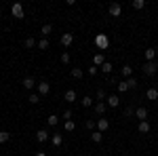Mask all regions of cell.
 <instances>
[{"label": "cell", "mask_w": 158, "mask_h": 156, "mask_svg": "<svg viewBox=\"0 0 158 156\" xmlns=\"http://www.w3.org/2000/svg\"><path fill=\"white\" fill-rule=\"evenodd\" d=\"M141 70H143L146 76H156L158 74V63L156 61H146V63L141 65Z\"/></svg>", "instance_id": "obj_1"}, {"label": "cell", "mask_w": 158, "mask_h": 156, "mask_svg": "<svg viewBox=\"0 0 158 156\" xmlns=\"http://www.w3.org/2000/svg\"><path fill=\"white\" fill-rule=\"evenodd\" d=\"M95 47H97L99 51H106V48L110 47V38L106 36V34H97V36H95Z\"/></svg>", "instance_id": "obj_2"}, {"label": "cell", "mask_w": 158, "mask_h": 156, "mask_svg": "<svg viewBox=\"0 0 158 156\" xmlns=\"http://www.w3.org/2000/svg\"><path fill=\"white\" fill-rule=\"evenodd\" d=\"M108 15L110 17H120L122 15V4L120 2H110L108 4Z\"/></svg>", "instance_id": "obj_3"}, {"label": "cell", "mask_w": 158, "mask_h": 156, "mask_svg": "<svg viewBox=\"0 0 158 156\" xmlns=\"http://www.w3.org/2000/svg\"><path fill=\"white\" fill-rule=\"evenodd\" d=\"M11 13H13V17H15V19H23V15H25L23 4H21V2H15V4L11 6Z\"/></svg>", "instance_id": "obj_4"}, {"label": "cell", "mask_w": 158, "mask_h": 156, "mask_svg": "<svg viewBox=\"0 0 158 156\" xmlns=\"http://www.w3.org/2000/svg\"><path fill=\"white\" fill-rule=\"evenodd\" d=\"M36 89H38V95H40V97H44V95H49V93H51V84L47 82V80H40V82L36 84Z\"/></svg>", "instance_id": "obj_5"}, {"label": "cell", "mask_w": 158, "mask_h": 156, "mask_svg": "<svg viewBox=\"0 0 158 156\" xmlns=\"http://www.w3.org/2000/svg\"><path fill=\"white\" fill-rule=\"evenodd\" d=\"M51 139V133L47 131V129H40V131L36 133V141L38 144H44V141H49Z\"/></svg>", "instance_id": "obj_6"}, {"label": "cell", "mask_w": 158, "mask_h": 156, "mask_svg": "<svg viewBox=\"0 0 158 156\" xmlns=\"http://www.w3.org/2000/svg\"><path fill=\"white\" fill-rule=\"evenodd\" d=\"M106 103H108V108H118V106H120V97L118 95H108L106 97Z\"/></svg>", "instance_id": "obj_7"}, {"label": "cell", "mask_w": 158, "mask_h": 156, "mask_svg": "<svg viewBox=\"0 0 158 156\" xmlns=\"http://www.w3.org/2000/svg\"><path fill=\"white\" fill-rule=\"evenodd\" d=\"M143 55H146V61H156V55H158V48L150 47L143 51Z\"/></svg>", "instance_id": "obj_8"}, {"label": "cell", "mask_w": 158, "mask_h": 156, "mask_svg": "<svg viewBox=\"0 0 158 156\" xmlns=\"http://www.w3.org/2000/svg\"><path fill=\"white\" fill-rule=\"evenodd\" d=\"M63 47H70V44H74V34L72 32H65L63 36H61V40H59Z\"/></svg>", "instance_id": "obj_9"}, {"label": "cell", "mask_w": 158, "mask_h": 156, "mask_svg": "<svg viewBox=\"0 0 158 156\" xmlns=\"http://www.w3.org/2000/svg\"><path fill=\"white\" fill-rule=\"evenodd\" d=\"M137 131L141 133V135H148V133L152 131V127H150V122H148V120H141V122L137 124Z\"/></svg>", "instance_id": "obj_10"}, {"label": "cell", "mask_w": 158, "mask_h": 156, "mask_svg": "<svg viewBox=\"0 0 158 156\" xmlns=\"http://www.w3.org/2000/svg\"><path fill=\"white\" fill-rule=\"evenodd\" d=\"M63 99H65L68 103H74V101L78 99V95H76V91H74V89H68V91L63 93Z\"/></svg>", "instance_id": "obj_11"}, {"label": "cell", "mask_w": 158, "mask_h": 156, "mask_svg": "<svg viewBox=\"0 0 158 156\" xmlns=\"http://www.w3.org/2000/svg\"><path fill=\"white\" fill-rule=\"evenodd\" d=\"M120 74H122V78L127 80V78H131V76H133V68H131L129 63H124V65L120 68Z\"/></svg>", "instance_id": "obj_12"}, {"label": "cell", "mask_w": 158, "mask_h": 156, "mask_svg": "<svg viewBox=\"0 0 158 156\" xmlns=\"http://www.w3.org/2000/svg\"><path fill=\"white\" fill-rule=\"evenodd\" d=\"M103 63H106V55H103V53H97V55L93 57V65H95V68H101Z\"/></svg>", "instance_id": "obj_13"}, {"label": "cell", "mask_w": 158, "mask_h": 156, "mask_svg": "<svg viewBox=\"0 0 158 156\" xmlns=\"http://www.w3.org/2000/svg\"><path fill=\"white\" fill-rule=\"evenodd\" d=\"M146 97L150 99V101H156V99H158V89H156V86H150V89L146 91Z\"/></svg>", "instance_id": "obj_14"}, {"label": "cell", "mask_w": 158, "mask_h": 156, "mask_svg": "<svg viewBox=\"0 0 158 156\" xmlns=\"http://www.w3.org/2000/svg\"><path fill=\"white\" fill-rule=\"evenodd\" d=\"M108 129H110V120L108 118H99L97 120V131L103 133V131H108Z\"/></svg>", "instance_id": "obj_15"}, {"label": "cell", "mask_w": 158, "mask_h": 156, "mask_svg": "<svg viewBox=\"0 0 158 156\" xmlns=\"http://www.w3.org/2000/svg\"><path fill=\"white\" fill-rule=\"evenodd\" d=\"M106 110H108V103H106V101H97V103H95V114L101 116V114H106Z\"/></svg>", "instance_id": "obj_16"}, {"label": "cell", "mask_w": 158, "mask_h": 156, "mask_svg": "<svg viewBox=\"0 0 158 156\" xmlns=\"http://www.w3.org/2000/svg\"><path fill=\"white\" fill-rule=\"evenodd\" d=\"M36 84H38V82L32 78V76H25V78H23V89H27V91H30V89H34Z\"/></svg>", "instance_id": "obj_17"}, {"label": "cell", "mask_w": 158, "mask_h": 156, "mask_svg": "<svg viewBox=\"0 0 158 156\" xmlns=\"http://www.w3.org/2000/svg\"><path fill=\"white\" fill-rule=\"evenodd\" d=\"M51 144L55 145V148H59V145L63 144V137H61L59 133H53V135H51Z\"/></svg>", "instance_id": "obj_18"}, {"label": "cell", "mask_w": 158, "mask_h": 156, "mask_svg": "<svg viewBox=\"0 0 158 156\" xmlns=\"http://www.w3.org/2000/svg\"><path fill=\"white\" fill-rule=\"evenodd\" d=\"M101 139H103V133L101 131H93L91 133V141H93V144H101Z\"/></svg>", "instance_id": "obj_19"}, {"label": "cell", "mask_w": 158, "mask_h": 156, "mask_svg": "<svg viewBox=\"0 0 158 156\" xmlns=\"http://www.w3.org/2000/svg\"><path fill=\"white\" fill-rule=\"evenodd\" d=\"M135 116L139 118V122H141V120H146L148 118V110L146 108H137V110H135Z\"/></svg>", "instance_id": "obj_20"}, {"label": "cell", "mask_w": 158, "mask_h": 156, "mask_svg": "<svg viewBox=\"0 0 158 156\" xmlns=\"http://www.w3.org/2000/svg\"><path fill=\"white\" fill-rule=\"evenodd\" d=\"M85 127H86V129H89L91 133H93V131H97V122H95L93 118H86V120H85Z\"/></svg>", "instance_id": "obj_21"}, {"label": "cell", "mask_w": 158, "mask_h": 156, "mask_svg": "<svg viewBox=\"0 0 158 156\" xmlns=\"http://www.w3.org/2000/svg\"><path fill=\"white\" fill-rule=\"evenodd\" d=\"M51 32H53V25H51V23H44L42 27H40V34H42V38H47Z\"/></svg>", "instance_id": "obj_22"}, {"label": "cell", "mask_w": 158, "mask_h": 156, "mask_svg": "<svg viewBox=\"0 0 158 156\" xmlns=\"http://www.w3.org/2000/svg\"><path fill=\"white\" fill-rule=\"evenodd\" d=\"M99 70H101V72L106 74V76H110V74H112V70H114V65H112L110 61H106V63H103V65H101Z\"/></svg>", "instance_id": "obj_23"}, {"label": "cell", "mask_w": 158, "mask_h": 156, "mask_svg": "<svg viewBox=\"0 0 158 156\" xmlns=\"http://www.w3.org/2000/svg\"><path fill=\"white\" fill-rule=\"evenodd\" d=\"M72 78H76V80H80L82 76H85V72H82V68H72Z\"/></svg>", "instance_id": "obj_24"}, {"label": "cell", "mask_w": 158, "mask_h": 156, "mask_svg": "<svg viewBox=\"0 0 158 156\" xmlns=\"http://www.w3.org/2000/svg\"><path fill=\"white\" fill-rule=\"evenodd\" d=\"M127 84H129V91H133V89H137V86H139V82H137V78H135V76L127 78Z\"/></svg>", "instance_id": "obj_25"}, {"label": "cell", "mask_w": 158, "mask_h": 156, "mask_svg": "<svg viewBox=\"0 0 158 156\" xmlns=\"http://www.w3.org/2000/svg\"><path fill=\"white\" fill-rule=\"evenodd\" d=\"M57 122H59L57 114H51L49 118H47V124H49V127H57Z\"/></svg>", "instance_id": "obj_26"}, {"label": "cell", "mask_w": 158, "mask_h": 156, "mask_svg": "<svg viewBox=\"0 0 158 156\" xmlns=\"http://www.w3.org/2000/svg\"><path fill=\"white\" fill-rule=\"evenodd\" d=\"M36 44H38V42L34 40V38H25V40H23V47L25 48H34Z\"/></svg>", "instance_id": "obj_27"}, {"label": "cell", "mask_w": 158, "mask_h": 156, "mask_svg": "<svg viewBox=\"0 0 158 156\" xmlns=\"http://www.w3.org/2000/svg\"><path fill=\"white\" fill-rule=\"evenodd\" d=\"M146 6V0H133V9L135 11H141Z\"/></svg>", "instance_id": "obj_28"}, {"label": "cell", "mask_w": 158, "mask_h": 156, "mask_svg": "<svg viewBox=\"0 0 158 156\" xmlns=\"http://www.w3.org/2000/svg\"><path fill=\"white\" fill-rule=\"evenodd\" d=\"M38 48H40V51H47V48H49V40H47V38H40V40H38Z\"/></svg>", "instance_id": "obj_29"}, {"label": "cell", "mask_w": 158, "mask_h": 156, "mask_svg": "<svg viewBox=\"0 0 158 156\" xmlns=\"http://www.w3.org/2000/svg\"><path fill=\"white\" fill-rule=\"evenodd\" d=\"M91 103H93V99H91V97L86 95V97H82V99H80V106H82V108H91Z\"/></svg>", "instance_id": "obj_30"}, {"label": "cell", "mask_w": 158, "mask_h": 156, "mask_svg": "<svg viewBox=\"0 0 158 156\" xmlns=\"http://www.w3.org/2000/svg\"><path fill=\"white\" fill-rule=\"evenodd\" d=\"M116 86H118V93H127V91H129V84H127V80H122V82H118Z\"/></svg>", "instance_id": "obj_31"}, {"label": "cell", "mask_w": 158, "mask_h": 156, "mask_svg": "<svg viewBox=\"0 0 158 156\" xmlns=\"http://www.w3.org/2000/svg\"><path fill=\"white\" fill-rule=\"evenodd\" d=\"M27 101H30V103H34V106H36V103H40V95H38V93H32V95L27 97Z\"/></svg>", "instance_id": "obj_32"}, {"label": "cell", "mask_w": 158, "mask_h": 156, "mask_svg": "<svg viewBox=\"0 0 158 156\" xmlns=\"http://www.w3.org/2000/svg\"><path fill=\"white\" fill-rule=\"evenodd\" d=\"M9 139H11V135H9V133H6V131H0V144H6Z\"/></svg>", "instance_id": "obj_33"}, {"label": "cell", "mask_w": 158, "mask_h": 156, "mask_svg": "<svg viewBox=\"0 0 158 156\" xmlns=\"http://www.w3.org/2000/svg\"><path fill=\"white\" fill-rule=\"evenodd\" d=\"M63 127H65V131H74V129H76V122H74V120H65Z\"/></svg>", "instance_id": "obj_34"}, {"label": "cell", "mask_w": 158, "mask_h": 156, "mask_svg": "<svg viewBox=\"0 0 158 156\" xmlns=\"http://www.w3.org/2000/svg\"><path fill=\"white\" fill-rule=\"evenodd\" d=\"M95 97H97L99 101H106V91H103V89H97V93H95Z\"/></svg>", "instance_id": "obj_35"}, {"label": "cell", "mask_w": 158, "mask_h": 156, "mask_svg": "<svg viewBox=\"0 0 158 156\" xmlns=\"http://www.w3.org/2000/svg\"><path fill=\"white\" fill-rule=\"evenodd\" d=\"M124 116H127V118H131V116H135V108H133V106H129V108L124 110Z\"/></svg>", "instance_id": "obj_36"}, {"label": "cell", "mask_w": 158, "mask_h": 156, "mask_svg": "<svg viewBox=\"0 0 158 156\" xmlns=\"http://www.w3.org/2000/svg\"><path fill=\"white\" fill-rule=\"evenodd\" d=\"M61 63H70V53H68V51L61 53Z\"/></svg>", "instance_id": "obj_37"}, {"label": "cell", "mask_w": 158, "mask_h": 156, "mask_svg": "<svg viewBox=\"0 0 158 156\" xmlns=\"http://www.w3.org/2000/svg\"><path fill=\"white\" fill-rule=\"evenodd\" d=\"M86 72H89V76H95V74L99 72V68H95V65H91V68H89Z\"/></svg>", "instance_id": "obj_38"}, {"label": "cell", "mask_w": 158, "mask_h": 156, "mask_svg": "<svg viewBox=\"0 0 158 156\" xmlns=\"http://www.w3.org/2000/svg\"><path fill=\"white\" fill-rule=\"evenodd\" d=\"M63 120H72V110H65L63 112Z\"/></svg>", "instance_id": "obj_39"}, {"label": "cell", "mask_w": 158, "mask_h": 156, "mask_svg": "<svg viewBox=\"0 0 158 156\" xmlns=\"http://www.w3.org/2000/svg\"><path fill=\"white\" fill-rule=\"evenodd\" d=\"M34 156H47V152H36Z\"/></svg>", "instance_id": "obj_40"}, {"label": "cell", "mask_w": 158, "mask_h": 156, "mask_svg": "<svg viewBox=\"0 0 158 156\" xmlns=\"http://www.w3.org/2000/svg\"><path fill=\"white\" fill-rule=\"evenodd\" d=\"M82 156H85V154H82Z\"/></svg>", "instance_id": "obj_41"}]
</instances>
